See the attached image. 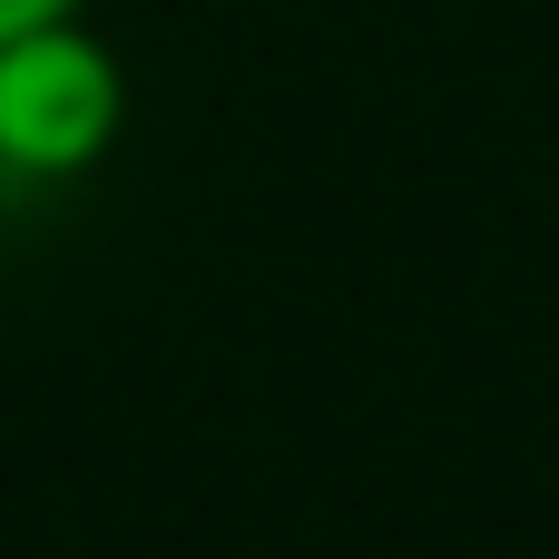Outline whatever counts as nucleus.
Masks as SVG:
<instances>
[{
    "label": "nucleus",
    "instance_id": "nucleus-1",
    "mask_svg": "<svg viewBox=\"0 0 559 559\" xmlns=\"http://www.w3.org/2000/svg\"><path fill=\"white\" fill-rule=\"evenodd\" d=\"M118 128H128V69L88 20H59L0 49V177L10 187H69L108 167Z\"/></svg>",
    "mask_w": 559,
    "mask_h": 559
},
{
    "label": "nucleus",
    "instance_id": "nucleus-2",
    "mask_svg": "<svg viewBox=\"0 0 559 559\" xmlns=\"http://www.w3.org/2000/svg\"><path fill=\"white\" fill-rule=\"evenodd\" d=\"M59 20H88V0H0V49L29 29H59Z\"/></svg>",
    "mask_w": 559,
    "mask_h": 559
}]
</instances>
